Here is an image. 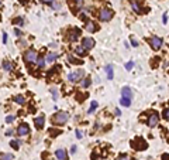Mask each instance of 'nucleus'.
Returning a JSON list of instances; mask_svg holds the SVG:
<instances>
[{
	"label": "nucleus",
	"mask_w": 169,
	"mask_h": 160,
	"mask_svg": "<svg viewBox=\"0 0 169 160\" xmlns=\"http://www.w3.org/2000/svg\"><path fill=\"white\" fill-rule=\"evenodd\" d=\"M11 133H13V130H11V129H10V130H7V132H6V135H7V136H10Z\"/></svg>",
	"instance_id": "obj_45"
},
{
	"label": "nucleus",
	"mask_w": 169,
	"mask_h": 160,
	"mask_svg": "<svg viewBox=\"0 0 169 160\" xmlns=\"http://www.w3.org/2000/svg\"><path fill=\"white\" fill-rule=\"evenodd\" d=\"M14 159V156L11 154V153H3V154H0V160H13Z\"/></svg>",
	"instance_id": "obj_20"
},
{
	"label": "nucleus",
	"mask_w": 169,
	"mask_h": 160,
	"mask_svg": "<svg viewBox=\"0 0 169 160\" xmlns=\"http://www.w3.org/2000/svg\"><path fill=\"white\" fill-rule=\"evenodd\" d=\"M14 23L18 24V26H23V24H24V20H23L21 17H17V19H14Z\"/></svg>",
	"instance_id": "obj_30"
},
{
	"label": "nucleus",
	"mask_w": 169,
	"mask_h": 160,
	"mask_svg": "<svg viewBox=\"0 0 169 160\" xmlns=\"http://www.w3.org/2000/svg\"><path fill=\"white\" fill-rule=\"evenodd\" d=\"M118 160H130V159L127 157V156H123V157H120V159H118Z\"/></svg>",
	"instance_id": "obj_44"
},
{
	"label": "nucleus",
	"mask_w": 169,
	"mask_h": 160,
	"mask_svg": "<svg viewBox=\"0 0 169 160\" xmlns=\"http://www.w3.org/2000/svg\"><path fill=\"white\" fill-rule=\"evenodd\" d=\"M13 121H14V116H13V115H9V116L6 118V122H7V123H11Z\"/></svg>",
	"instance_id": "obj_32"
},
{
	"label": "nucleus",
	"mask_w": 169,
	"mask_h": 160,
	"mask_svg": "<svg viewBox=\"0 0 169 160\" xmlns=\"http://www.w3.org/2000/svg\"><path fill=\"white\" fill-rule=\"evenodd\" d=\"M10 146L13 147V149H18V146H20V143L17 142V140H11L10 142Z\"/></svg>",
	"instance_id": "obj_28"
},
{
	"label": "nucleus",
	"mask_w": 169,
	"mask_h": 160,
	"mask_svg": "<svg viewBox=\"0 0 169 160\" xmlns=\"http://www.w3.org/2000/svg\"><path fill=\"white\" fill-rule=\"evenodd\" d=\"M131 7H133V10L135 13H141V7H139L137 0H131Z\"/></svg>",
	"instance_id": "obj_15"
},
{
	"label": "nucleus",
	"mask_w": 169,
	"mask_h": 160,
	"mask_svg": "<svg viewBox=\"0 0 169 160\" xmlns=\"http://www.w3.org/2000/svg\"><path fill=\"white\" fill-rule=\"evenodd\" d=\"M44 121H45L44 116L35 118V119H34V125H35V128H37V129H42V128H44Z\"/></svg>",
	"instance_id": "obj_10"
},
{
	"label": "nucleus",
	"mask_w": 169,
	"mask_h": 160,
	"mask_svg": "<svg viewBox=\"0 0 169 160\" xmlns=\"http://www.w3.org/2000/svg\"><path fill=\"white\" fill-rule=\"evenodd\" d=\"M73 2H76L78 5H80V3H82V0H73Z\"/></svg>",
	"instance_id": "obj_46"
},
{
	"label": "nucleus",
	"mask_w": 169,
	"mask_h": 160,
	"mask_svg": "<svg viewBox=\"0 0 169 160\" xmlns=\"http://www.w3.org/2000/svg\"><path fill=\"white\" fill-rule=\"evenodd\" d=\"M14 101L17 102L18 105H24V104H26V98H24V96H21V95H17V96L14 98Z\"/></svg>",
	"instance_id": "obj_21"
},
{
	"label": "nucleus",
	"mask_w": 169,
	"mask_h": 160,
	"mask_svg": "<svg viewBox=\"0 0 169 160\" xmlns=\"http://www.w3.org/2000/svg\"><path fill=\"white\" fill-rule=\"evenodd\" d=\"M131 146H133L135 150H145L147 147H148L147 142L144 140V139H141V137H137V139H134V140L131 142Z\"/></svg>",
	"instance_id": "obj_2"
},
{
	"label": "nucleus",
	"mask_w": 169,
	"mask_h": 160,
	"mask_svg": "<svg viewBox=\"0 0 169 160\" xmlns=\"http://www.w3.org/2000/svg\"><path fill=\"white\" fill-rule=\"evenodd\" d=\"M68 119H69V113L58 112V113H55V116H54V123L55 125H64V123L68 122Z\"/></svg>",
	"instance_id": "obj_1"
},
{
	"label": "nucleus",
	"mask_w": 169,
	"mask_h": 160,
	"mask_svg": "<svg viewBox=\"0 0 169 160\" xmlns=\"http://www.w3.org/2000/svg\"><path fill=\"white\" fill-rule=\"evenodd\" d=\"M55 156H56V159H58V160H68L66 159V153H65L64 149H58L55 152Z\"/></svg>",
	"instance_id": "obj_11"
},
{
	"label": "nucleus",
	"mask_w": 169,
	"mask_h": 160,
	"mask_svg": "<svg viewBox=\"0 0 169 160\" xmlns=\"http://www.w3.org/2000/svg\"><path fill=\"white\" fill-rule=\"evenodd\" d=\"M106 72H107V78L109 79H113V77H114V71H113V65H107L106 67Z\"/></svg>",
	"instance_id": "obj_12"
},
{
	"label": "nucleus",
	"mask_w": 169,
	"mask_h": 160,
	"mask_svg": "<svg viewBox=\"0 0 169 160\" xmlns=\"http://www.w3.org/2000/svg\"><path fill=\"white\" fill-rule=\"evenodd\" d=\"M151 44H152V48H154L155 51H158L161 48V46H162V40H161L158 35H154L151 38Z\"/></svg>",
	"instance_id": "obj_9"
},
{
	"label": "nucleus",
	"mask_w": 169,
	"mask_h": 160,
	"mask_svg": "<svg viewBox=\"0 0 169 160\" xmlns=\"http://www.w3.org/2000/svg\"><path fill=\"white\" fill-rule=\"evenodd\" d=\"M49 135H51V136H58V135H61V130H58V129H49Z\"/></svg>",
	"instance_id": "obj_27"
},
{
	"label": "nucleus",
	"mask_w": 169,
	"mask_h": 160,
	"mask_svg": "<svg viewBox=\"0 0 169 160\" xmlns=\"http://www.w3.org/2000/svg\"><path fill=\"white\" fill-rule=\"evenodd\" d=\"M131 44H133V47H138V43H137V40L134 38V37H131Z\"/></svg>",
	"instance_id": "obj_33"
},
{
	"label": "nucleus",
	"mask_w": 169,
	"mask_h": 160,
	"mask_svg": "<svg viewBox=\"0 0 169 160\" xmlns=\"http://www.w3.org/2000/svg\"><path fill=\"white\" fill-rule=\"evenodd\" d=\"M3 43H7V34L3 33Z\"/></svg>",
	"instance_id": "obj_41"
},
{
	"label": "nucleus",
	"mask_w": 169,
	"mask_h": 160,
	"mask_svg": "<svg viewBox=\"0 0 169 160\" xmlns=\"http://www.w3.org/2000/svg\"><path fill=\"white\" fill-rule=\"evenodd\" d=\"M24 60H26V63H35V61L38 60L37 51L35 50H28L26 52V55H24Z\"/></svg>",
	"instance_id": "obj_4"
},
{
	"label": "nucleus",
	"mask_w": 169,
	"mask_h": 160,
	"mask_svg": "<svg viewBox=\"0 0 169 160\" xmlns=\"http://www.w3.org/2000/svg\"><path fill=\"white\" fill-rule=\"evenodd\" d=\"M121 96L123 98H131V89L128 87H124L121 89Z\"/></svg>",
	"instance_id": "obj_14"
},
{
	"label": "nucleus",
	"mask_w": 169,
	"mask_h": 160,
	"mask_svg": "<svg viewBox=\"0 0 169 160\" xmlns=\"http://www.w3.org/2000/svg\"><path fill=\"white\" fill-rule=\"evenodd\" d=\"M78 33H79V30H78V28H75V33H71V35H69V40H71V41H76L78 40Z\"/></svg>",
	"instance_id": "obj_24"
},
{
	"label": "nucleus",
	"mask_w": 169,
	"mask_h": 160,
	"mask_svg": "<svg viewBox=\"0 0 169 160\" xmlns=\"http://www.w3.org/2000/svg\"><path fill=\"white\" fill-rule=\"evenodd\" d=\"M120 104H121L123 106H125V108H128V106L131 105V98H123V96H121Z\"/></svg>",
	"instance_id": "obj_18"
},
{
	"label": "nucleus",
	"mask_w": 169,
	"mask_h": 160,
	"mask_svg": "<svg viewBox=\"0 0 169 160\" xmlns=\"http://www.w3.org/2000/svg\"><path fill=\"white\" fill-rule=\"evenodd\" d=\"M0 5H2V2H0Z\"/></svg>",
	"instance_id": "obj_47"
},
{
	"label": "nucleus",
	"mask_w": 169,
	"mask_h": 160,
	"mask_svg": "<svg viewBox=\"0 0 169 160\" xmlns=\"http://www.w3.org/2000/svg\"><path fill=\"white\" fill-rule=\"evenodd\" d=\"M82 46H83L86 50H92L94 47V40L92 37H85V38L82 40Z\"/></svg>",
	"instance_id": "obj_6"
},
{
	"label": "nucleus",
	"mask_w": 169,
	"mask_h": 160,
	"mask_svg": "<svg viewBox=\"0 0 169 160\" xmlns=\"http://www.w3.org/2000/svg\"><path fill=\"white\" fill-rule=\"evenodd\" d=\"M162 160H169V154H163L162 156Z\"/></svg>",
	"instance_id": "obj_43"
},
{
	"label": "nucleus",
	"mask_w": 169,
	"mask_h": 160,
	"mask_svg": "<svg viewBox=\"0 0 169 160\" xmlns=\"http://www.w3.org/2000/svg\"><path fill=\"white\" fill-rule=\"evenodd\" d=\"M159 122V116L156 115L155 112H152L149 115V118H148V126H151V128H155L156 125H158Z\"/></svg>",
	"instance_id": "obj_7"
},
{
	"label": "nucleus",
	"mask_w": 169,
	"mask_h": 160,
	"mask_svg": "<svg viewBox=\"0 0 169 160\" xmlns=\"http://www.w3.org/2000/svg\"><path fill=\"white\" fill-rule=\"evenodd\" d=\"M133 67H134V63H133V61H128V63L125 64V69H128V71H131V69H133Z\"/></svg>",
	"instance_id": "obj_29"
},
{
	"label": "nucleus",
	"mask_w": 169,
	"mask_h": 160,
	"mask_svg": "<svg viewBox=\"0 0 169 160\" xmlns=\"http://www.w3.org/2000/svg\"><path fill=\"white\" fill-rule=\"evenodd\" d=\"M97 106H99V104H97L96 101H93L92 104H90V108H89V110H88V113H93V112H94V109H96Z\"/></svg>",
	"instance_id": "obj_25"
},
{
	"label": "nucleus",
	"mask_w": 169,
	"mask_h": 160,
	"mask_svg": "<svg viewBox=\"0 0 169 160\" xmlns=\"http://www.w3.org/2000/svg\"><path fill=\"white\" fill-rule=\"evenodd\" d=\"M90 84H92V81H90V78H83V79L80 81V85H82V88H88V87H90Z\"/></svg>",
	"instance_id": "obj_19"
},
{
	"label": "nucleus",
	"mask_w": 169,
	"mask_h": 160,
	"mask_svg": "<svg viewBox=\"0 0 169 160\" xmlns=\"http://www.w3.org/2000/svg\"><path fill=\"white\" fill-rule=\"evenodd\" d=\"M86 51H88V50H86V48H85L83 46H79V47H76V48H75V52H76L78 55H80V57H85Z\"/></svg>",
	"instance_id": "obj_13"
},
{
	"label": "nucleus",
	"mask_w": 169,
	"mask_h": 160,
	"mask_svg": "<svg viewBox=\"0 0 169 160\" xmlns=\"http://www.w3.org/2000/svg\"><path fill=\"white\" fill-rule=\"evenodd\" d=\"M114 115H116V116H120V115H121L120 109H116V110H114Z\"/></svg>",
	"instance_id": "obj_42"
},
{
	"label": "nucleus",
	"mask_w": 169,
	"mask_h": 160,
	"mask_svg": "<svg viewBox=\"0 0 169 160\" xmlns=\"http://www.w3.org/2000/svg\"><path fill=\"white\" fill-rule=\"evenodd\" d=\"M56 57H58V55H56L55 52H49V54H47V60H45V61H47L48 64H52L54 61L56 60Z\"/></svg>",
	"instance_id": "obj_16"
},
{
	"label": "nucleus",
	"mask_w": 169,
	"mask_h": 160,
	"mask_svg": "<svg viewBox=\"0 0 169 160\" xmlns=\"http://www.w3.org/2000/svg\"><path fill=\"white\" fill-rule=\"evenodd\" d=\"M68 60H69V63H72V64H76V65H80L82 63H83V61L82 60H78V58H73L72 55H69L68 57Z\"/></svg>",
	"instance_id": "obj_22"
},
{
	"label": "nucleus",
	"mask_w": 169,
	"mask_h": 160,
	"mask_svg": "<svg viewBox=\"0 0 169 160\" xmlns=\"http://www.w3.org/2000/svg\"><path fill=\"white\" fill-rule=\"evenodd\" d=\"M71 153H72V154H73V153H76V146H75V145H73V146L71 147Z\"/></svg>",
	"instance_id": "obj_40"
},
{
	"label": "nucleus",
	"mask_w": 169,
	"mask_h": 160,
	"mask_svg": "<svg viewBox=\"0 0 169 160\" xmlns=\"http://www.w3.org/2000/svg\"><path fill=\"white\" fill-rule=\"evenodd\" d=\"M41 2L45 3V5H52V3L55 2V0H41Z\"/></svg>",
	"instance_id": "obj_37"
},
{
	"label": "nucleus",
	"mask_w": 169,
	"mask_h": 160,
	"mask_svg": "<svg viewBox=\"0 0 169 160\" xmlns=\"http://www.w3.org/2000/svg\"><path fill=\"white\" fill-rule=\"evenodd\" d=\"M83 75H85V69H78L76 72H71V74H69V75H68V81L75 84L79 79H82V77H83Z\"/></svg>",
	"instance_id": "obj_3"
},
{
	"label": "nucleus",
	"mask_w": 169,
	"mask_h": 160,
	"mask_svg": "<svg viewBox=\"0 0 169 160\" xmlns=\"http://www.w3.org/2000/svg\"><path fill=\"white\" fill-rule=\"evenodd\" d=\"M86 30H88L89 33H94L96 31V24H94L93 21H88V24H86Z\"/></svg>",
	"instance_id": "obj_17"
},
{
	"label": "nucleus",
	"mask_w": 169,
	"mask_h": 160,
	"mask_svg": "<svg viewBox=\"0 0 169 160\" xmlns=\"http://www.w3.org/2000/svg\"><path fill=\"white\" fill-rule=\"evenodd\" d=\"M76 137H78V139H82V137H83V132H82L80 129H76Z\"/></svg>",
	"instance_id": "obj_31"
},
{
	"label": "nucleus",
	"mask_w": 169,
	"mask_h": 160,
	"mask_svg": "<svg viewBox=\"0 0 169 160\" xmlns=\"http://www.w3.org/2000/svg\"><path fill=\"white\" fill-rule=\"evenodd\" d=\"M162 21H163V24H165V23L168 21V14H166V13H165V14L162 16Z\"/></svg>",
	"instance_id": "obj_38"
},
{
	"label": "nucleus",
	"mask_w": 169,
	"mask_h": 160,
	"mask_svg": "<svg viewBox=\"0 0 169 160\" xmlns=\"http://www.w3.org/2000/svg\"><path fill=\"white\" fill-rule=\"evenodd\" d=\"M3 68H4V71H11L13 69V64L9 63V61H4L3 63Z\"/></svg>",
	"instance_id": "obj_23"
},
{
	"label": "nucleus",
	"mask_w": 169,
	"mask_h": 160,
	"mask_svg": "<svg viewBox=\"0 0 169 160\" xmlns=\"http://www.w3.org/2000/svg\"><path fill=\"white\" fill-rule=\"evenodd\" d=\"M28 133H30V128H28L27 123H21L17 128V135L18 136H27Z\"/></svg>",
	"instance_id": "obj_8"
},
{
	"label": "nucleus",
	"mask_w": 169,
	"mask_h": 160,
	"mask_svg": "<svg viewBox=\"0 0 169 160\" xmlns=\"http://www.w3.org/2000/svg\"><path fill=\"white\" fill-rule=\"evenodd\" d=\"M163 118H165V119H169V108L163 110Z\"/></svg>",
	"instance_id": "obj_34"
},
{
	"label": "nucleus",
	"mask_w": 169,
	"mask_h": 160,
	"mask_svg": "<svg viewBox=\"0 0 169 160\" xmlns=\"http://www.w3.org/2000/svg\"><path fill=\"white\" fill-rule=\"evenodd\" d=\"M51 92H52L54 99H56V98H58V92H56V89H51Z\"/></svg>",
	"instance_id": "obj_36"
},
{
	"label": "nucleus",
	"mask_w": 169,
	"mask_h": 160,
	"mask_svg": "<svg viewBox=\"0 0 169 160\" xmlns=\"http://www.w3.org/2000/svg\"><path fill=\"white\" fill-rule=\"evenodd\" d=\"M14 33H16V37H20V35H21V31H20L18 28H16V30H14Z\"/></svg>",
	"instance_id": "obj_39"
},
{
	"label": "nucleus",
	"mask_w": 169,
	"mask_h": 160,
	"mask_svg": "<svg viewBox=\"0 0 169 160\" xmlns=\"http://www.w3.org/2000/svg\"><path fill=\"white\" fill-rule=\"evenodd\" d=\"M113 10L111 9H103L102 11H100V20L102 21H109V20L113 17Z\"/></svg>",
	"instance_id": "obj_5"
},
{
	"label": "nucleus",
	"mask_w": 169,
	"mask_h": 160,
	"mask_svg": "<svg viewBox=\"0 0 169 160\" xmlns=\"http://www.w3.org/2000/svg\"><path fill=\"white\" fill-rule=\"evenodd\" d=\"M158 63H159V58H155L154 61H151V65H152V67H156V65H158Z\"/></svg>",
	"instance_id": "obj_35"
},
{
	"label": "nucleus",
	"mask_w": 169,
	"mask_h": 160,
	"mask_svg": "<svg viewBox=\"0 0 169 160\" xmlns=\"http://www.w3.org/2000/svg\"><path fill=\"white\" fill-rule=\"evenodd\" d=\"M37 64H38V67H40V68H44V65H45V60L42 58V57H38V60H37Z\"/></svg>",
	"instance_id": "obj_26"
}]
</instances>
